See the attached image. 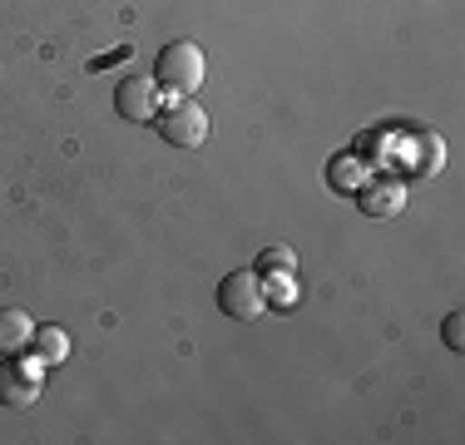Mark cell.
I'll use <instances>...</instances> for the list:
<instances>
[{
  "instance_id": "cell-1",
  "label": "cell",
  "mask_w": 465,
  "mask_h": 445,
  "mask_svg": "<svg viewBox=\"0 0 465 445\" xmlns=\"http://www.w3.org/2000/svg\"><path fill=\"white\" fill-rule=\"evenodd\" d=\"M203 74H208V64L193 40H169L159 50V64H153V84L173 99H193L203 89Z\"/></svg>"
},
{
  "instance_id": "cell-2",
  "label": "cell",
  "mask_w": 465,
  "mask_h": 445,
  "mask_svg": "<svg viewBox=\"0 0 465 445\" xmlns=\"http://www.w3.org/2000/svg\"><path fill=\"white\" fill-rule=\"evenodd\" d=\"M45 396V361H30L25 351L20 356H0V400L5 406H35Z\"/></svg>"
},
{
  "instance_id": "cell-3",
  "label": "cell",
  "mask_w": 465,
  "mask_h": 445,
  "mask_svg": "<svg viewBox=\"0 0 465 445\" xmlns=\"http://www.w3.org/2000/svg\"><path fill=\"white\" fill-rule=\"evenodd\" d=\"M262 307H268V292H262L258 272H228L223 282H218V312H223V317L252 321V317H262Z\"/></svg>"
},
{
  "instance_id": "cell-4",
  "label": "cell",
  "mask_w": 465,
  "mask_h": 445,
  "mask_svg": "<svg viewBox=\"0 0 465 445\" xmlns=\"http://www.w3.org/2000/svg\"><path fill=\"white\" fill-rule=\"evenodd\" d=\"M153 124H159L163 143H173V149H198V143L208 139V114L193 104V99H173Z\"/></svg>"
},
{
  "instance_id": "cell-5",
  "label": "cell",
  "mask_w": 465,
  "mask_h": 445,
  "mask_svg": "<svg viewBox=\"0 0 465 445\" xmlns=\"http://www.w3.org/2000/svg\"><path fill=\"white\" fill-rule=\"evenodd\" d=\"M114 109L129 124H153V119H159V84H153L149 74H124V80L114 84Z\"/></svg>"
},
{
  "instance_id": "cell-6",
  "label": "cell",
  "mask_w": 465,
  "mask_h": 445,
  "mask_svg": "<svg viewBox=\"0 0 465 445\" xmlns=\"http://www.w3.org/2000/svg\"><path fill=\"white\" fill-rule=\"evenodd\" d=\"M401 203H406V188L396 183V178H367V183L357 188V208H361V213H371V218L401 213Z\"/></svg>"
},
{
  "instance_id": "cell-7",
  "label": "cell",
  "mask_w": 465,
  "mask_h": 445,
  "mask_svg": "<svg viewBox=\"0 0 465 445\" xmlns=\"http://www.w3.org/2000/svg\"><path fill=\"white\" fill-rule=\"evenodd\" d=\"M35 341V317L20 307H0V356H20Z\"/></svg>"
},
{
  "instance_id": "cell-8",
  "label": "cell",
  "mask_w": 465,
  "mask_h": 445,
  "mask_svg": "<svg viewBox=\"0 0 465 445\" xmlns=\"http://www.w3.org/2000/svg\"><path fill=\"white\" fill-rule=\"evenodd\" d=\"M367 163L357 159V153H337V159L327 163V188L331 193H347V198H357V188L367 183Z\"/></svg>"
},
{
  "instance_id": "cell-9",
  "label": "cell",
  "mask_w": 465,
  "mask_h": 445,
  "mask_svg": "<svg viewBox=\"0 0 465 445\" xmlns=\"http://www.w3.org/2000/svg\"><path fill=\"white\" fill-rule=\"evenodd\" d=\"M30 351H35L45 366H60L64 356H70V337H64V327H35V341H30Z\"/></svg>"
},
{
  "instance_id": "cell-10",
  "label": "cell",
  "mask_w": 465,
  "mask_h": 445,
  "mask_svg": "<svg viewBox=\"0 0 465 445\" xmlns=\"http://www.w3.org/2000/svg\"><path fill=\"white\" fill-rule=\"evenodd\" d=\"M252 272H258V277H268V272H297V252L292 248H262Z\"/></svg>"
},
{
  "instance_id": "cell-11",
  "label": "cell",
  "mask_w": 465,
  "mask_h": 445,
  "mask_svg": "<svg viewBox=\"0 0 465 445\" xmlns=\"http://www.w3.org/2000/svg\"><path fill=\"white\" fill-rule=\"evenodd\" d=\"M440 337H446V347H450V351H460V347H465V321H460V312H450V317H446Z\"/></svg>"
}]
</instances>
